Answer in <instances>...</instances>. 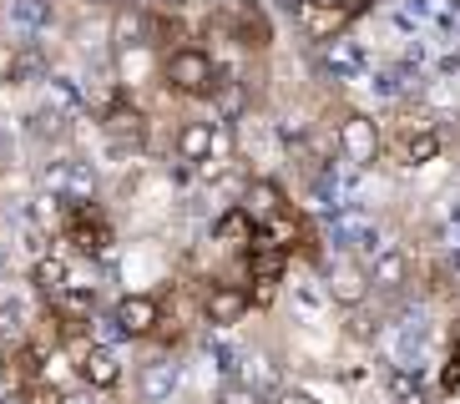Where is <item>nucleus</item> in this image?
Instances as JSON below:
<instances>
[{"mask_svg":"<svg viewBox=\"0 0 460 404\" xmlns=\"http://www.w3.org/2000/svg\"><path fill=\"white\" fill-rule=\"evenodd\" d=\"M56 233L71 242L76 258H107L111 242H117V223H111V213L96 198L56 202Z\"/></svg>","mask_w":460,"mask_h":404,"instance_id":"obj_1","label":"nucleus"},{"mask_svg":"<svg viewBox=\"0 0 460 404\" xmlns=\"http://www.w3.org/2000/svg\"><path fill=\"white\" fill-rule=\"evenodd\" d=\"M217 81H223V66L213 61L208 46H177V51L163 56V86L172 96H192V101H208L217 92Z\"/></svg>","mask_w":460,"mask_h":404,"instance_id":"obj_2","label":"nucleus"},{"mask_svg":"<svg viewBox=\"0 0 460 404\" xmlns=\"http://www.w3.org/2000/svg\"><path fill=\"white\" fill-rule=\"evenodd\" d=\"M213 31H223V36H228L233 46H243V51H269L273 46V21L258 0H217Z\"/></svg>","mask_w":460,"mask_h":404,"instance_id":"obj_3","label":"nucleus"},{"mask_svg":"<svg viewBox=\"0 0 460 404\" xmlns=\"http://www.w3.org/2000/svg\"><path fill=\"white\" fill-rule=\"evenodd\" d=\"M61 354L71 359V369H76V379H82L86 390L111 394L117 384H122V354L111 349V344H86V338H71V344H61Z\"/></svg>","mask_w":460,"mask_h":404,"instance_id":"obj_4","label":"nucleus"},{"mask_svg":"<svg viewBox=\"0 0 460 404\" xmlns=\"http://www.w3.org/2000/svg\"><path fill=\"white\" fill-rule=\"evenodd\" d=\"M334 147L349 167H375L379 152H385V132H379V121L365 117V111H344L334 127Z\"/></svg>","mask_w":460,"mask_h":404,"instance_id":"obj_5","label":"nucleus"},{"mask_svg":"<svg viewBox=\"0 0 460 404\" xmlns=\"http://www.w3.org/2000/svg\"><path fill=\"white\" fill-rule=\"evenodd\" d=\"M198 309H203V319L213 329H233V323L248 319V288L228 278H208L203 294H198Z\"/></svg>","mask_w":460,"mask_h":404,"instance_id":"obj_6","label":"nucleus"},{"mask_svg":"<svg viewBox=\"0 0 460 404\" xmlns=\"http://www.w3.org/2000/svg\"><path fill=\"white\" fill-rule=\"evenodd\" d=\"M217 142H223V132H217L213 117L177 121V132H172V162H182V167H192V172H198L208 157H217Z\"/></svg>","mask_w":460,"mask_h":404,"instance_id":"obj_7","label":"nucleus"},{"mask_svg":"<svg viewBox=\"0 0 460 404\" xmlns=\"http://www.w3.org/2000/svg\"><path fill=\"white\" fill-rule=\"evenodd\" d=\"M46 188H51L56 202H82V198H96V167L86 157H56L46 167Z\"/></svg>","mask_w":460,"mask_h":404,"instance_id":"obj_8","label":"nucleus"},{"mask_svg":"<svg viewBox=\"0 0 460 404\" xmlns=\"http://www.w3.org/2000/svg\"><path fill=\"white\" fill-rule=\"evenodd\" d=\"M157 319H163V303L157 294H122L117 309H111V323L122 338H152L157 334Z\"/></svg>","mask_w":460,"mask_h":404,"instance_id":"obj_9","label":"nucleus"},{"mask_svg":"<svg viewBox=\"0 0 460 404\" xmlns=\"http://www.w3.org/2000/svg\"><path fill=\"white\" fill-rule=\"evenodd\" d=\"M248 217H253L258 228H269L273 217H284L294 202H288L284 182H273V177H248V188H243V202H238Z\"/></svg>","mask_w":460,"mask_h":404,"instance_id":"obj_10","label":"nucleus"},{"mask_svg":"<svg viewBox=\"0 0 460 404\" xmlns=\"http://www.w3.org/2000/svg\"><path fill=\"white\" fill-rule=\"evenodd\" d=\"M107 36L111 51H142V46H152V15L142 5H111Z\"/></svg>","mask_w":460,"mask_h":404,"instance_id":"obj_11","label":"nucleus"},{"mask_svg":"<svg viewBox=\"0 0 460 404\" xmlns=\"http://www.w3.org/2000/svg\"><path fill=\"white\" fill-rule=\"evenodd\" d=\"M440 147H446V136L435 132L430 121H405V132L394 136V157H400V167H425V162L440 157Z\"/></svg>","mask_w":460,"mask_h":404,"instance_id":"obj_12","label":"nucleus"},{"mask_svg":"<svg viewBox=\"0 0 460 404\" xmlns=\"http://www.w3.org/2000/svg\"><path fill=\"white\" fill-rule=\"evenodd\" d=\"M177 384H182V369L167 354L137 364V394H142V404H167L177 394Z\"/></svg>","mask_w":460,"mask_h":404,"instance_id":"obj_13","label":"nucleus"},{"mask_svg":"<svg viewBox=\"0 0 460 404\" xmlns=\"http://www.w3.org/2000/svg\"><path fill=\"white\" fill-rule=\"evenodd\" d=\"M253 238H258V223L233 202V207H223V213L213 217V242L217 248H228V253H248L253 248Z\"/></svg>","mask_w":460,"mask_h":404,"instance_id":"obj_14","label":"nucleus"},{"mask_svg":"<svg viewBox=\"0 0 460 404\" xmlns=\"http://www.w3.org/2000/svg\"><path fill=\"white\" fill-rule=\"evenodd\" d=\"M329 298L334 303H344V309H359L369 298V278L359 263H349V258H339L334 268H329Z\"/></svg>","mask_w":460,"mask_h":404,"instance_id":"obj_15","label":"nucleus"},{"mask_svg":"<svg viewBox=\"0 0 460 404\" xmlns=\"http://www.w3.org/2000/svg\"><path fill=\"white\" fill-rule=\"evenodd\" d=\"M66 283H71V263L61 253H36V258H31V288H36L41 303H51Z\"/></svg>","mask_w":460,"mask_h":404,"instance_id":"obj_16","label":"nucleus"},{"mask_svg":"<svg viewBox=\"0 0 460 404\" xmlns=\"http://www.w3.org/2000/svg\"><path fill=\"white\" fill-rule=\"evenodd\" d=\"M369 288H385V294H394V288H405L410 283V258L400 253V248H379L375 263L365 268Z\"/></svg>","mask_w":460,"mask_h":404,"instance_id":"obj_17","label":"nucleus"},{"mask_svg":"<svg viewBox=\"0 0 460 404\" xmlns=\"http://www.w3.org/2000/svg\"><path fill=\"white\" fill-rule=\"evenodd\" d=\"M344 26H349L344 15L314 11V5H304V0H298V31H304L309 40H339V36H344Z\"/></svg>","mask_w":460,"mask_h":404,"instance_id":"obj_18","label":"nucleus"},{"mask_svg":"<svg viewBox=\"0 0 460 404\" xmlns=\"http://www.w3.org/2000/svg\"><path fill=\"white\" fill-rule=\"evenodd\" d=\"M440 394H460V334L446 354V369H440Z\"/></svg>","mask_w":460,"mask_h":404,"instance_id":"obj_19","label":"nucleus"},{"mask_svg":"<svg viewBox=\"0 0 460 404\" xmlns=\"http://www.w3.org/2000/svg\"><path fill=\"white\" fill-rule=\"evenodd\" d=\"M192 0H142V11H152V15H182Z\"/></svg>","mask_w":460,"mask_h":404,"instance_id":"obj_20","label":"nucleus"},{"mask_svg":"<svg viewBox=\"0 0 460 404\" xmlns=\"http://www.w3.org/2000/svg\"><path fill=\"white\" fill-rule=\"evenodd\" d=\"M273 404H319L309 390H284V394H273Z\"/></svg>","mask_w":460,"mask_h":404,"instance_id":"obj_21","label":"nucleus"},{"mask_svg":"<svg viewBox=\"0 0 460 404\" xmlns=\"http://www.w3.org/2000/svg\"><path fill=\"white\" fill-rule=\"evenodd\" d=\"M344 11H349V21H354V15H365V11H369V0H344Z\"/></svg>","mask_w":460,"mask_h":404,"instance_id":"obj_22","label":"nucleus"},{"mask_svg":"<svg viewBox=\"0 0 460 404\" xmlns=\"http://www.w3.org/2000/svg\"><path fill=\"white\" fill-rule=\"evenodd\" d=\"M0 76H5V51H0Z\"/></svg>","mask_w":460,"mask_h":404,"instance_id":"obj_23","label":"nucleus"}]
</instances>
